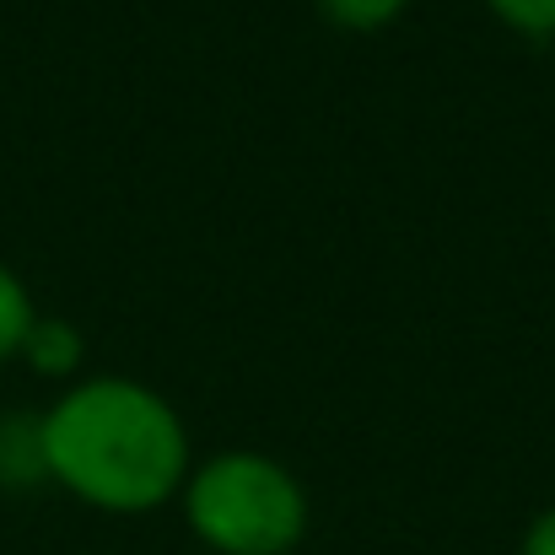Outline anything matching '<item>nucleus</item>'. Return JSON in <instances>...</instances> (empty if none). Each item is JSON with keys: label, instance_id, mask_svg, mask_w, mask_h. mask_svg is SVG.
Returning a JSON list of instances; mask_svg holds the SVG:
<instances>
[{"label": "nucleus", "instance_id": "obj_1", "mask_svg": "<svg viewBox=\"0 0 555 555\" xmlns=\"http://www.w3.org/2000/svg\"><path fill=\"white\" fill-rule=\"evenodd\" d=\"M43 475L103 513H152L189 480L179 410L135 377H87L43 415Z\"/></svg>", "mask_w": 555, "mask_h": 555}, {"label": "nucleus", "instance_id": "obj_2", "mask_svg": "<svg viewBox=\"0 0 555 555\" xmlns=\"http://www.w3.org/2000/svg\"><path fill=\"white\" fill-rule=\"evenodd\" d=\"M184 518L216 555H286L308 534V496L264 453H216L184 480Z\"/></svg>", "mask_w": 555, "mask_h": 555}, {"label": "nucleus", "instance_id": "obj_3", "mask_svg": "<svg viewBox=\"0 0 555 555\" xmlns=\"http://www.w3.org/2000/svg\"><path fill=\"white\" fill-rule=\"evenodd\" d=\"M81 330L76 324H65V319H33V330H27V340H22V362L33 372H43V377H70L76 362H81Z\"/></svg>", "mask_w": 555, "mask_h": 555}, {"label": "nucleus", "instance_id": "obj_4", "mask_svg": "<svg viewBox=\"0 0 555 555\" xmlns=\"http://www.w3.org/2000/svg\"><path fill=\"white\" fill-rule=\"evenodd\" d=\"M43 475V437L33 415H0V486L22 491Z\"/></svg>", "mask_w": 555, "mask_h": 555}, {"label": "nucleus", "instance_id": "obj_5", "mask_svg": "<svg viewBox=\"0 0 555 555\" xmlns=\"http://www.w3.org/2000/svg\"><path fill=\"white\" fill-rule=\"evenodd\" d=\"M33 319H38V308H33V297H27L22 275L0 259V362L22 357V340H27Z\"/></svg>", "mask_w": 555, "mask_h": 555}, {"label": "nucleus", "instance_id": "obj_6", "mask_svg": "<svg viewBox=\"0 0 555 555\" xmlns=\"http://www.w3.org/2000/svg\"><path fill=\"white\" fill-rule=\"evenodd\" d=\"M410 0H319V11L335 22V27H351V33H377L388 22H399Z\"/></svg>", "mask_w": 555, "mask_h": 555}, {"label": "nucleus", "instance_id": "obj_7", "mask_svg": "<svg viewBox=\"0 0 555 555\" xmlns=\"http://www.w3.org/2000/svg\"><path fill=\"white\" fill-rule=\"evenodd\" d=\"M486 5L518 33H534V38L555 33V0H486Z\"/></svg>", "mask_w": 555, "mask_h": 555}, {"label": "nucleus", "instance_id": "obj_8", "mask_svg": "<svg viewBox=\"0 0 555 555\" xmlns=\"http://www.w3.org/2000/svg\"><path fill=\"white\" fill-rule=\"evenodd\" d=\"M518 555H555V507H551V513H540V518L529 524L524 551H518Z\"/></svg>", "mask_w": 555, "mask_h": 555}]
</instances>
